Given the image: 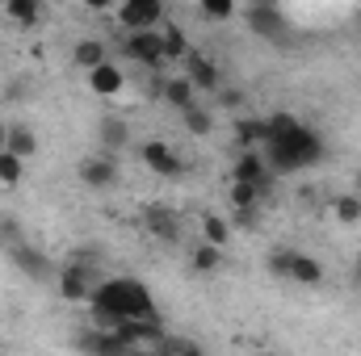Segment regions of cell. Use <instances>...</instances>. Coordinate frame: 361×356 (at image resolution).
I'll list each match as a JSON object with an SVG mask.
<instances>
[{"label":"cell","mask_w":361,"mask_h":356,"mask_svg":"<svg viewBox=\"0 0 361 356\" xmlns=\"http://www.w3.org/2000/svg\"><path fill=\"white\" fill-rule=\"evenodd\" d=\"M244 25H248L252 34H261L265 42H281V38L290 34V21H286V13H281L277 4H248Z\"/></svg>","instance_id":"obj_5"},{"label":"cell","mask_w":361,"mask_h":356,"mask_svg":"<svg viewBox=\"0 0 361 356\" xmlns=\"http://www.w3.org/2000/svg\"><path fill=\"white\" fill-rule=\"evenodd\" d=\"M265 356H269V352H265Z\"/></svg>","instance_id":"obj_38"},{"label":"cell","mask_w":361,"mask_h":356,"mask_svg":"<svg viewBox=\"0 0 361 356\" xmlns=\"http://www.w3.org/2000/svg\"><path fill=\"white\" fill-rule=\"evenodd\" d=\"M357 281H361V265H357Z\"/></svg>","instance_id":"obj_37"},{"label":"cell","mask_w":361,"mask_h":356,"mask_svg":"<svg viewBox=\"0 0 361 356\" xmlns=\"http://www.w3.org/2000/svg\"><path fill=\"white\" fill-rule=\"evenodd\" d=\"M257 218H261V210H235V227H257Z\"/></svg>","instance_id":"obj_32"},{"label":"cell","mask_w":361,"mask_h":356,"mask_svg":"<svg viewBox=\"0 0 361 356\" xmlns=\"http://www.w3.org/2000/svg\"><path fill=\"white\" fill-rule=\"evenodd\" d=\"M231 184H257L265 189L269 184V164L261 151H240L235 155V168H231Z\"/></svg>","instance_id":"obj_10"},{"label":"cell","mask_w":361,"mask_h":356,"mask_svg":"<svg viewBox=\"0 0 361 356\" xmlns=\"http://www.w3.org/2000/svg\"><path fill=\"white\" fill-rule=\"evenodd\" d=\"M286 281H298V285H319L324 281V265L315 260V256H294V265H290V276Z\"/></svg>","instance_id":"obj_20"},{"label":"cell","mask_w":361,"mask_h":356,"mask_svg":"<svg viewBox=\"0 0 361 356\" xmlns=\"http://www.w3.org/2000/svg\"><path fill=\"white\" fill-rule=\"evenodd\" d=\"M269 143V122L265 117H244L240 126H235V147L240 151H257V147H265Z\"/></svg>","instance_id":"obj_15"},{"label":"cell","mask_w":361,"mask_h":356,"mask_svg":"<svg viewBox=\"0 0 361 356\" xmlns=\"http://www.w3.org/2000/svg\"><path fill=\"white\" fill-rule=\"evenodd\" d=\"M4 139H8V126L0 122V151H4Z\"/></svg>","instance_id":"obj_35"},{"label":"cell","mask_w":361,"mask_h":356,"mask_svg":"<svg viewBox=\"0 0 361 356\" xmlns=\"http://www.w3.org/2000/svg\"><path fill=\"white\" fill-rule=\"evenodd\" d=\"M21 164H25V160H17L13 151H0V189H13V184L21 180V172H25Z\"/></svg>","instance_id":"obj_27"},{"label":"cell","mask_w":361,"mask_h":356,"mask_svg":"<svg viewBox=\"0 0 361 356\" xmlns=\"http://www.w3.org/2000/svg\"><path fill=\"white\" fill-rule=\"evenodd\" d=\"M76 348L85 356H135L114 331H97V327H89V331H80V340H76Z\"/></svg>","instance_id":"obj_11"},{"label":"cell","mask_w":361,"mask_h":356,"mask_svg":"<svg viewBox=\"0 0 361 356\" xmlns=\"http://www.w3.org/2000/svg\"><path fill=\"white\" fill-rule=\"evenodd\" d=\"M169 352H173V356H206L193 340H173V344H169Z\"/></svg>","instance_id":"obj_31"},{"label":"cell","mask_w":361,"mask_h":356,"mask_svg":"<svg viewBox=\"0 0 361 356\" xmlns=\"http://www.w3.org/2000/svg\"><path fill=\"white\" fill-rule=\"evenodd\" d=\"M197 92H193V84H189V76H173L169 84H164V101L177 109V113H185V109H193L197 101H193Z\"/></svg>","instance_id":"obj_18"},{"label":"cell","mask_w":361,"mask_h":356,"mask_svg":"<svg viewBox=\"0 0 361 356\" xmlns=\"http://www.w3.org/2000/svg\"><path fill=\"white\" fill-rule=\"evenodd\" d=\"M193 51H189V38L180 34V25H169L164 30V63H180V59H189Z\"/></svg>","instance_id":"obj_22"},{"label":"cell","mask_w":361,"mask_h":356,"mask_svg":"<svg viewBox=\"0 0 361 356\" xmlns=\"http://www.w3.org/2000/svg\"><path fill=\"white\" fill-rule=\"evenodd\" d=\"M4 151H13L17 160H30V155L38 151V139H34V130H30L25 122H13V126H8V139H4Z\"/></svg>","instance_id":"obj_16"},{"label":"cell","mask_w":361,"mask_h":356,"mask_svg":"<svg viewBox=\"0 0 361 356\" xmlns=\"http://www.w3.org/2000/svg\"><path fill=\"white\" fill-rule=\"evenodd\" d=\"M8 260H13V268H21V272H25L30 281H47L51 272H59V268H55L51 260H47V252H38V248H30L25 239L8 248Z\"/></svg>","instance_id":"obj_7"},{"label":"cell","mask_w":361,"mask_h":356,"mask_svg":"<svg viewBox=\"0 0 361 356\" xmlns=\"http://www.w3.org/2000/svg\"><path fill=\"white\" fill-rule=\"evenodd\" d=\"M294 256H298V252H290V248H273V252H269V272H273V276H290Z\"/></svg>","instance_id":"obj_30"},{"label":"cell","mask_w":361,"mask_h":356,"mask_svg":"<svg viewBox=\"0 0 361 356\" xmlns=\"http://www.w3.org/2000/svg\"><path fill=\"white\" fill-rule=\"evenodd\" d=\"M202 17L206 21H227V17H235V4L231 0H202Z\"/></svg>","instance_id":"obj_29"},{"label":"cell","mask_w":361,"mask_h":356,"mask_svg":"<svg viewBox=\"0 0 361 356\" xmlns=\"http://www.w3.org/2000/svg\"><path fill=\"white\" fill-rule=\"evenodd\" d=\"M0 356H4V352H0Z\"/></svg>","instance_id":"obj_39"},{"label":"cell","mask_w":361,"mask_h":356,"mask_svg":"<svg viewBox=\"0 0 361 356\" xmlns=\"http://www.w3.org/2000/svg\"><path fill=\"white\" fill-rule=\"evenodd\" d=\"M4 17L17 21V25H34V21L42 17V4H38V0H8V4H4Z\"/></svg>","instance_id":"obj_23"},{"label":"cell","mask_w":361,"mask_h":356,"mask_svg":"<svg viewBox=\"0 0 361 356\" xmlns=\"http://www.w3.org/2000/svg\"><path fill=\"white\" fill-rule=\"evenodd\" d=\"M180 126H185L189 134H210V130H214V113L202 109V105H193V109L180 113Z\"/></svg>","instance_id":"obj_24"},{"label":"cell","mask_w":361,"mask_h":356,"mask_svg":"<svg viewBox=\"0 0 361 356\" xmlns=\"http://www.w3.org/2000/svg\"><path fill=\"white\" fill-rule=\"evenodd\" d=\"M55 285H59V298H63V302H89L92 298V281H89L85 260H68V265H59Z\"/></svg>","instance_id":"obj_6"},{"label":"cell","mask_w":361,"mask_h":356,"mask_svg":"<svg viewBox=\"0 0 361 356\" xmlns=\"http://www.w3.org/2000/svg\"><path fill=\"white\" fill-rule=\"evenodd\" d=\"M72 63H76V68H85V72H92V68L109 63V51H105V42H101V38H85V42H76Z\"/></svg>","instance_id":"obj_17"},{"label":"cell","mask_w":361,"mask_h":356,"mask_svg":"<svg viewBox=\"0 0 361 356\" xmlns=\"http://www.w3.org/2000/svg\"><path fill=\"white\" fill-rule=\"evenodd\" d=\"M223 268V252L210 248V243H197L193 248V272H219Z\"/></svg>","instance_id":"obj_26"},{"label":"cell","mask_w":361,"mask_h":356,"mask_svg":"<svg viewBox=\"0 0 361 356\" xmlns=\"http://www.w3.org/2000/svg\"><path fill=\"white\" fill-rule=\"evenodd\" d=\"M240 101H244V96H240L235 89H223V92H219V105H223V109H240Z\"/></svg>","instance_id":"obj_33"},{"label":"cell","mask_w":361,"mask_h":356,"mask_svg":"<svg viewBox=\"0 0 361 356\" xmlns=\"http://www.w3.org/2000/svg\"><path fill=\"white\" fill-rule=\"evenodd\" d=\"M92 310V327L97 331H114L122 323H135V319H156V306H152V289L135 276H114V281H101L89 298Z\"/></svg>","instance_id":"obj_2"},{"label":"cell","mask_w":361,"mask_h":356,"mask_svg":"<svg viewBox=\"0 0 361 356\" xmlns=\"http://www.w3.org/2000/svg\"><path fill=\"white\" fill-rule=\"evenodd\" d=\"M269 122V143H265V164L269 172H298L324 160V139L319 130L302 126L294 113H273Z\"/></svg>","instance_id":"obj_1"},{"label":"cell","mask_w":361,"mask_h":356,"mask_svg":"<svg viewBox=\"0 0 361 356\" xmlns=\"http://www.w3.org/2000/svg\"><path fill=\"white\" fill-rule=\"evenodd\" d=\"M332 214H336V222L357 227L361 222V197L357 193H341V197H332Z\"/></svg>","instance_id":"obj_21"},{"label":"cell","mask_w":361,"mask_h":356,"mask_svg":"<svg viewBox=\"0 0 361 356\" xmlns=\"http://www.w3.org/2000/svg\"><path fill=\"white\" fill-rule=\"evenodd\" d=\"M202 243H210V248H227L231 243V222L227 218H219V214H206L202 218Z\"/></svg>","instance_id":"obj_19"},{"label":"cell","mask_w":361,"mask_h":356,"mask_svg":"<svg viewBox=\"0 0 361 356\" xmlns=\"http://www.w3.org/2000/svg\"><path fill=\"white\" fill-rule=\"evenodd\" d=\"M135 356H173L169 348H156V352H135Z\"/></svg>","instance_id":"obj_34"},{"label":"cell","mask_w":361,"mask_h":356,"mask_svg":"<svg viewBox=\"0 0 361 356\" xmlns=\"http://www.w3.org/2000/svg\"><path fill=\"white\" fill-rule=\"evenodd\" d=\"M114 21L126 30V34H147L164 21V4L160 0H122L114 8Z\"/></svg>","instance_id":"obj_3"},{"label":"cell","mask_w":361,"mask_h":356,"mask_svg":"<svg viewBox=\"0 0 361 356\" xmlns=\"http://www.w3.org/2000/svg\"><path fill=\"white\" fill-rule=\"evenodd\" d=\"M143 227H147V235H156L160 243H177L180 239V218L173 210H164V205H152V210L143 214Z\"/></svg>","instance_id":"obj_13"},{"label":"cell","mask_w":361,"mask_h":356,"mask_svg":"<svg viewBox=\"0 0 361 356\" xmlns=\"http://www.w3.org/2000/svg\"><path fill=\"white\" fill-rule=\"evenodd\" d=\"M80 180L89 184V189H114L118 184V164L109 160V155H92V160H80Z\"/></svg>","instance_id":"obj_12"},{"label":"cell","mask_w":361,"mask_h":356,"mask_svg":"<svg viewBox=\"0 0 361 356\" xmlns=\"http://www.w3.org/2000/svg\"><path fill=\"white\" fill-rule=\"evenodd\" d=\"M231 205L235 210H261V189L257 184H231Z\"/></svg>","instance_id":"obj_28"},{"label":"cell","mask_w":361,"mask_h":356,"mask_svg":"<svg viewBox=\"0 0 361 356\" xmlns=\"http://www.w3.org/2000/svg\"><path fill=\"white\" fill-rule=\"evenodd\" d=\"M122 55L139 68H164V34L160 30H147V34H126L122 42Z\"/></svg>","instance_id":"obj_4"},{"label":"cell","mask_w":361,"mask_h":356,"mask_svg":"<svg viewBox=\"0 0 361 356\" xmlns=\"http://www.w3.org/2000/svg\"><path fill=\"white\" fill-rule=\"evenodd\" d=\"M139 155H143V164H147L152 172H160V177H180V172H185V160H180L169 143H160V139L143 143V151H139Z\"/></svg>","instance_id":"obj_9"},{"label":"cell","mask_w":361,"mask_h":356,"mask_svg":"<svg viewBox=\"0 0 361 356\" xmlns=\"http://www.w3.org/2000/svg\"><path fill=\"white\" fill-rule=\"evenodd\" d=\"M185 76H189V84H193V92H223V68L219 63H210L206 55H189L185 59Z\"/></svg>","instance_id":"obj_8"},{"label":"cell","mask_w":361,"mask_h":356,"mask_svg":"<svg viewBox=\"0 0 361 356\" xmlns=\"http://www.w3.org/2000/svg\"><path fill=\"white\" fill-rule=\"evenodd\" d=\"M126 134H130V126H126L122 117H105V122H101V143H105V147H114V151L126 147Z\"/></svg>","instance_id":"obj_25"},{"label":"cell","mask_w":361,"mask_h":356,"mask_svg":"<svg viewBox=\"0 0 361 356\" xmlns=\"http://www.w3.org/2000/svg\"><path fill=\"white\" fill-rule=\"evenodd\" d=\"M357 197H361V172H357Z\"/></svg>","instance_id":"obj_36"},{"label":"cell","mask_w":361,"mask_h":356,"mask_svg":"<svg viewBox=\"0 0 361 356\" xmlns=\"http://www.w3.org/2000/svg\"><path fill=\"white\" fill-rule=\"evenodd\" d=\"M122 89H126V76H122V68L114 59L89 72V92H97V96H118Z\"/></svg>","instance_id":"obj_14"}]
</instances>
